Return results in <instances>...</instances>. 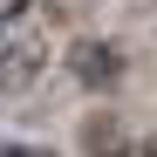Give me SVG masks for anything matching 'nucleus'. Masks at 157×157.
Wrapping results in <instances>:
<instances>
[{"instance_id":"obj_1","label":"nucleus","mask_w":157,"mask_h":157,"mask_svg":"<svg viewBox=\"0 0 157 157\" xmlns=\"http://www.w3.org/2000/svg\"><path fill=\"white\" fill-rule=\"evenodd\" d=\"M82 150H89V157H123V130H116V116H89V123H82Z\"/></svg>"},{"instance_id":"obj_2","label":"nucleus","mask_w":157,"mask_h":157,"mask_svg":"<svg viewBox=\"0 0 157 157\" xmlns=\"http://www.w3.org/2000/svg\"><path fill=\"white\" fill-rule=\"evenodd\" d=\"M116 48H82V55H75V75H82V82H116Z\"/></svg>"},{"instance_id":"obj_3","label":"nucleus","mask_w":157,"mask_h":157,"mask_svg":"<svg viewBox=\"0 0 157 157\" xmlns=\"http://www.w3.org/2000/svg\"><path fill=\"white\" fill-rule=\"evenodd\" d=\"M7 157H48V150H28V144H14V150H7Z\"/></svg>"},{"instance_id":"obj_4","label":"nucleus","mask_w":157,"mask_h":157,"mask_svg":"<svg viewBox=\"0 0 157 157\" xmlns=\"http://www.w3.org/2000/svg\"><path fill=\"white\" fill-rule=\"evenodd\" d=\"M137 157H157V137H144V144H137Z\"/></svg>"},{"instance_id":"obj_5","label":"nucleus","mask_w":157,"mask_h":157,"mask_svg":"<svg viewBox=\"0 0 157 157\" xmlns=\"http://www.w3.org/2000/svg\"><path fill=\"white\" fill-rule=\"evenodd\" d=\"M21 7H28V0H7V14H21Z\"/></svg>"}]
</instances>
